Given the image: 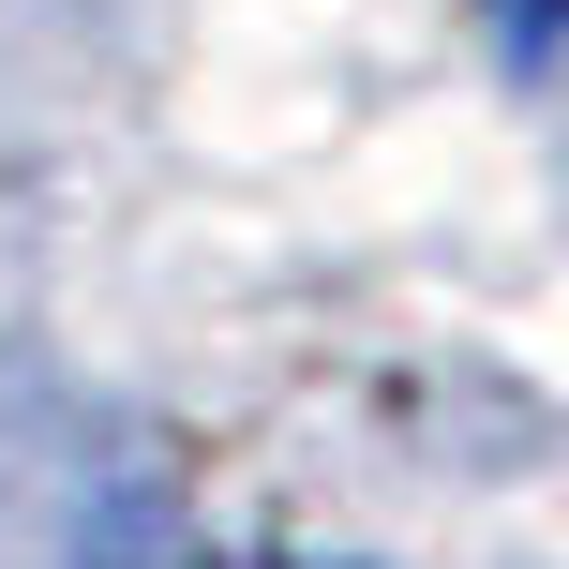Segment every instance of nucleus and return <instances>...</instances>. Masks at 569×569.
I'll return each instance as SVG.
<instances>
[{
	"label": "nucleus",
	"mask_w": 569,
	"mask_h": 569,
	"mask_svg": "<svg viewBox=\"0 0 569 569\" xmlns=\"http://www.w3.org/2000/svg\"><path fill=\"white\" fill-rule=\"evenodd\" d=\"M480 16H495L510 60H555V46H569V0H480Z\"/></svg>",
	"instance_id": "f257e3e1"
}]
</instances>
